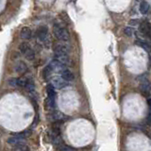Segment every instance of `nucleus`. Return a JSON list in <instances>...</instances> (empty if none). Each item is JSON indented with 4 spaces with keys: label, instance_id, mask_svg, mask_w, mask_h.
I'll use <instances>...</instances> for the list:
<instances>
[{
    "label": "nucleus",
    "instance_id": "nucleus-1",
    "mask_svg": "<svg viewBox=\"0 0 151 151\" xmlns=\"http://www.w3.org/2000/svg\"><path fill=\"white\" fill-rule=\"evenodd\" d=\"M53 33H54V35L57 39L61 41V42H68L70 39V35H69V32L67 30V28L64 27L60 23L54 24Z\"/></svg>",
    "mask_w": 151,
    "mask_h": 151
},
{
    "label": "nucleus",
    "instance_id": "nucleus-2",
    "mask_svg": "<svg viewBox=\"0 0 151 151\" xmlns=\"http://www.w3.org/2000/svg\"><path fill=\"white\" fill-rule=\"evenodd\" d=\"M37 39L39 40V42H42L47 48L50 46L49 32H48V27L46 26H41L37 29Z\"/></svg>",
    "mask_w": 151,
    "mask_h": 151
},
{
    "label": "nucleus",
    "instance_id": "nucleus-3",
    "mask_svg": "<svg viewBox=\"0 0 151 151\" xmlns=\"http://www.w3.org/2000/svg\"><path fill=\"white\" fill-rule=\"evenodd\" d=\"M19 49H20L21 53L25 56V58L27 60H33L35 59V52L31 48V46L27 42H23L22 44L19 46Z\"/></svg>",
    "mask_w": 151,
    "mask_h": 151
},
{
    "label": "nucleus",
    "instance_id": "nucleus-4",
    "mask_svg": "<svg viewBox=\"0 0 151 151\" xmlns=\"http://www.w3.org/2000/svg\"><path fill=\"white\" fill-rule=\"evenodd\" d=\"M53 50H54L55 55H68L70 48L66 44H63V42H58V44H56L54 45Z\"/></svg>",
    "mask_w": 151,
    "mask_h": 151
},
{
    "label": "nucleus",
    "instance_id": "nucleus-5",
    "mask_svg": "<svg viewBox=\"0 0 151 151\" xmlns=\"http://www.w3.org/2000/svg\"><path fill=\"white\" fill-rule=\"evenodd\" d=\"M51 85L55 89H63V88H65L66 86H68V82L65 81L61 77L56 76V77L51 78Z\"/></svg>",
    "mask_w": 151,
    "mask_h": 151
},
{
    "label": "nucleus",
    "instance_id": "nucleus-6",
    "mask_svg": "<svg viewBox=\"0 0 151 151\" xmlns=\"http://www.w3.org/2000/svg\"><path fill=\"white\" fill-rule=\"evenodd\" d=\"M139 32L145 37H148V35L151 33V25L148 22L141 23L139 26Z\"/></svg>",
    "mask_w": 151,
    "mask_h": 151
},
{
    "label": "nucleus",
    "instance_id": "nucleus-7",
    "mask_svg": "<svg viewBox=\"0 0 151 151\" xmlns=\"http://www.w3.org/2000/svg\"><path fill=\"white\" fill-rule=\"evenodd\" d=\"M27 64L25 63V61H17L16 64L14 65V70H15V72L18 73V74H20V75H23V74H25L27 72Z\"/></svg>",
    "mask_w": 151,
    "mask_h": 151
},
{
    "label": "nucleus",
    "instance_id": "nucleus-8",
    "mask_svg": "<svg viewBox=\"0 0 151 151\" xmlns=\"http://www.w3.org/2000/svg\"><path fill=\"white\" fill-rule=\"evenodd\" d=\"M60 77L63 78L65 81L70 82V81H73L74 78H75V76L72 73V71H70L67 68H63V70L60 71Z\"/></svg>",
    "mask_w": 151,
    "mask_h": 151
},
{
    "label": "nucleus",
    "instance_id": "nucleus-9",
    "mask_svg": "<svg viewBox=\"0 0 151 151\" xmlns=\"http://www.w3.org/2000/svg\"><path fill=\"white\" fill-rule=\"evenodd\" d=\"M32 36V31L29 27H22V29L20 31V37L23 40H29Z\"/></svg>",
    "mask_w": 151,
    "mask_h": 151
},
{
    "label": "nucleus",
    "instance_id": "nucleus-10",
    "mask_svg": "<svg viewBox=\"0 0 151 151\" xmlns=\"http://www.w3.org/2000/svg\"><path fill=\"white\" fill-rule=\"evenodd\" d=\"M57 61H59L60 64H63V66H66L70 63V59L68 55H55V59Z\"/></svg>",
    "mask_w": 151,
    "mask_h": 151
},
{
    "label": "nucleus",
    "instance_id": "nucleus-11",
    "mask_svg": "<svg viewBox=\"0 0 151 151\" xmlns=\"http://www.w3.org/2000/svg\"><path fill=\"white\" fill-rule=\"evenodd\" d=\"M136 45H138L141 46L142 48H144L146 52H148L149 54H151V44L148 42H146L145 40H137Z\"/></svg>",
    "mask_w": 151,
    "mask_h": 151
},
{
    "label": "nucleus",
    "instance_id": "nucleus-12",
    "mask_svg": "<svg viewBox=\"0 0 151 151\" xmlns=\"http://www.w3.org/2000/svg\"><path fill=\"white\" fill-rule=\"evenodd\" d=\"M16 80H17V87L26 88V86L27 85V83L31 80V78H27V77H22V78H16Z\"/></svg>",
    "mask_w": 151,
    "mask_h": 151
},
{
    "label": "nucleus",
    "instance_id": "nucleus-13",
    "mask_svg": "<svg viewBox=\"0 0 151 151\" xmlns=\"http://www.w3.org/2000/svg\"><path fill=\"white\" fill-rule=\"evenodd\" d=\"M22 143H24L23 140L17 138V137H15V136L9 137V138L7 139V144L9 145H12V146H13V147H14V146L22 144Z\"/></svg>",
    "mask_w": 151,
    "mask_h": 151
},
{
    "label": "nucleus",
    "instance_id": "nucleus-14",
    "mask_svg": "<svg viewBox=\"0 0 151 151\" xmlns=\"http://www.w3.org/2000/svg\"><path fill=\"white\" fill-rule=\"evenodd\" d=\"M150 9V6L149 4L146 2V1H142L140 4V8H139V11L142 14H146L148 12V11Z\"/></svg>",
    "mask_w": 151,
    "mask_h": 151
},
{
    "label": "nucleus",
    "instance_id": "nucleus-15",
    "mask_svg": "<svg viewBox=\"0 0 151 151\" xmlns=\"http://www.w3.org/2000/svg\"><path fill=\"white\" fill-rule=\"evenodd\" d=\"M46 93H47V97L51 99H55L56 97V93H55V88L52 85H48L46 88Z\"/></svg>",
    "mask_w": 151,
    "mask_h": 151
},
{
    "label": "nucleus",
    "instance_id": "nucleus-16",
    "mask_svg": "<svg viewBox=\"0 0 151 151\" xmlns=\"http://www.w3.org/2000/svg\"><path fill=\"white\" fill-rule=\"evenodd\" d=\"M12 151H29V148H28V146L25 143H22L20 145L14 146Z\"/></svg>",
    "mask_w": 151,
    "mask_h": 151
},
{
    "label": "nucleus",
    "instance_id": "nucleus-17",
    "mask_svg": "<svg viewBox=\"0 0 151 151\" xmlns=\"http://www.w3.org/2000/svg\"><path fill=\"white\" fill-rule=\"evenodd\" d=\"M124 33L127 36L131 37V36H133L135 34V29L133 27H125V29H124Z\"/></svg>",
    "mask_w": 151,
    "mask_h": 151
},
{
    "label": "nucleus",
    "instance_id": "nucleus-18",
    "mask_svg": "<svg viewBox=\"0 0 151 151\" xmlns=\"http://www.w3.org/2000/svg\"><path fill=\"white\" fill-rule=\"evenodd\" d=\"M52 72H53V69L51 68V66L48 64L47 66H45L44 71H42V74H44V77L45 78H48L49 76L52 74Z\"/></svg>",
    "mask_w": 151,
    "mask_h": 151
},
{
    "label": "nucleus",
    "instance_id": "nucleus-19",
    "mask_svg": "<svg viewBox=\"0 0 151 151\" xmlns=\"http://www.w3.org/2000/svg\"><path fill=\"white\" fill-rule=\"evenodd\" d=\"M53 118L55 120H61L63 118V113H60V112H59V111H56V112H54L53 113Z\"/></svg>",
    "mask_w": 151,
    "mask_h": 151
},
{
    "label": "nucleus",
    "instance_id": "nucleus-20",
    "mask_svg": "<svg viewBox=\"0 0 151 151\" xmlns=\"http://www.w3.org/2000/svg\"><path fill=\"white\" fill-rule=\"evenodd\" d=\"M139 23H140V20L139 19H132V20H130L129 21V25L130 26H137V25H139Z\"/></svg>",
    "mask_w": 151,
    "mask_h": 151
},
{
    "label": "nucleus",
    "instance_id": "nucleus-21",
    "mask_svg": "<svg viewBox=\"0 0 151 151\" xmlns=\"http://www.w3.org/2000/svg\"><path fill=\"white\" fill-rule=\"evenodd\" d=\"M146 123H147L148 126H151V113H149L147 117H146Z\"/></svg>",
    "mask_w": 151,
    "mask_h": 151
},
{
    "label": "nucleus",
    "instance_id": "nucleus-22",
    "mask_svg": "<svg viewBox=\"0 0 151 151\" xmlns=\"http://www.w3.org/2000/svg\"><path fill=\"white\" fill-rule=\"evenodd\" d=\"M147 105L151 108V98H148L147 99Z\"/></svg>",
    "mask_w": 151,
    "mask_h": 151
},
{
    "label": "nucleus",
    "instance_id": "nucleus-23",
    "mask_svg": "<svg viewBox=\"0 0 151 151\" xmlns=\"http://www.w3.org/2000/svg\"><path fill=\"white\" fill-rule=\"evenodd\" d=\"M147 38H148V39H149V41L151 42V33H150V34L148 35V37H147Z\"/></svg>",
    "mask_w": 151,
    "mask_h": 151
},
{
    "label": "nucleus",
    "instance_id": "nucleus-24",
    "mask_svg": "<svg viewBox=\"0 0 151 151\" xmlns=\"http://www.w3.org/2000/svg\"><path fill=\"white\" fill-rule=\"evenodd\" d=\"M136 1H138V2H142V0H136Z\"/></svg>",
    "mask_w": 151,
    "mask_h": 151
},
{
    "label": "nucleus",
    "instance_id": "nucleus-25",
    "mask_svg": "<svg viewBox=\"0 0 151 151\" xmlns=\"http://www.w3.org/2000/svg\"><path fill=\"white\" fill-rule=\"evenodd\" d=\"M150 88H151V84H150Z\"/></svg>",
    "mask_w": 151,
    "mask_h": 151
}]
</instances>
